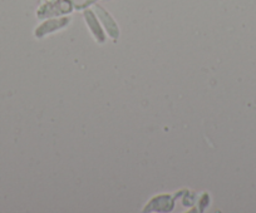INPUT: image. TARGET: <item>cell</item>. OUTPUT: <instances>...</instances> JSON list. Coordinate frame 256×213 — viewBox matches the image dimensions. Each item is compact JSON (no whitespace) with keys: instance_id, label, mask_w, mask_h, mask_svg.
<instances>
[{"instance_id":"cell-1","label":"cell","mask_w":256,"mask_h":213,"mask_svg":"<svg viewBox=\"0 0 256 213\" xmlns=\"http://www.w3.org/2000/svg\"><path fill=\"white\" fill-rule=\"evenodd\" d=\"M74 11V5L72 0H44L39 1L36 10V16L39 20L56 16L70 15Z\"/></svg>"},{"instance_id":"cell-2","label":"cell","mask_w":256,"mask_h":213,"mask_svg":"<svg viewBox=\"0 0 256 213\" xmlns=\"http://www.w3.org/2000/svg\"><path fill=\"white\" fill-rule=\"evenodd\" d=\"M72 23V16L70 15H63V16H56V18H48L42 20L39 25L34 29V36L36 39H43L46 36L50 35V34L58 33V31L64 30L66 28L70 25Z\"/></svg>"},{"instance_id":"cell-3","label":"cell","mask_w":256,"mask_h":213,"mask_svg":"<svg viewBox=\"0 0 256 213\" xmlns=\"http://www.w3.org/2000/svg\"><path fill=\"white\" fill-rule=\"evenodd\" d=\"M92 9L94 10L96 15L98 16V19H100V24H102L103 29H104L108 38L116 43V41L120 39V25H118V23L116 21V19L113 18V15L107 10V9L103 8V6L100 5L98 3L94 4V5L92 6Z\"/></svg>"},{"instance_id":"cell-4","label":"cell","mask_w":256,"mask_h":213,"mask_svg":"<svg viewBox=\"0 0 256 213\" xmlns=\"http://www.w3.org/2000/svg\"><path fill=\"white\" fill-rule=\"evenodd\" d=\"M83 19H84L86 25H87L88 30H90V35L96 40V43L104 44L107 41L108 36L106 34L104 29H103L102 24H100V19L96 15L94 10L92 8H88L86 10H83Z\"/></svg>"},{"instance_id":"cell-5","label":"cell","mask_w":256,"mask_h":213,"mask_svg":"<svg viewBox=\"0 0 256 213\" xmlns=\"http://www.w3.org/2000/svg\"><path fill=\"white\" fill-rule=\"evenodd\" d=\"M174 207V197L171 195L154 196L144 208V212H171Z\"/></svg>"},{"instance_id":"cell-6","label":"cell","mask_w":256,"mask_h":213,"mask_svg":"<svg viewBox=\"0 0 256 213\" xmlns=\"http://www.w3.org/2000/svg\"><path fill=\"white\" fill-rule=\"evenodd\" d=\"M72 1L73 5H74V10L83 11L88 8H92L100 0H72Z\"/></svg>"},{"instance_id":"cell-7","label":"cell","mask_w":256,"mask_h":213,"mask_svg":"<svg viewBox=\"0 0 256 213\" xmlns=\"http://www.w3.org/2000/svg\"><path fill=\"white\" fill-rule=\"evenodd\" d=\"M103 1H110V0H103Z\"/></svg>"},{"instance_id":"cell-8","label":"cell","mask_w":256,"mask_h":213,"mask_svg":"<svg viewBox=\"0 0 256 213\" xmlns=\"http://www.w3.org/2000/svg\"><path fill=\"white\" fill-rule=\"evenodd\" d=\"M40 1H44V0H40Z\"/></svg>"}]
</instances>
